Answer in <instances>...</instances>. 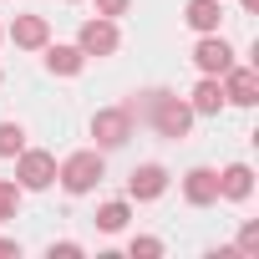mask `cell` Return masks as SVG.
<instances>
[{
  "label": "cell",
  "instance_id": "obj_1",
  "mask_svg": "<svg viewBox=\"0 0 259 259\" xmlns=\"http://www.w3.org/2000/svg\"><path fill=\"white\" fill-rule=\"evenodd\" d=\"M107 178V163H102V148H87V153H71L66 163H56V183L71 193V198H81V193H92L97 183Z\"/></svg>",
  "mask_w": 259,
  "mask_h": 259
},
{
  "label": "cell",
  "instance_id": "obj_2",
  "mask_svg": "<svg viewBox=\"0 0 259 259\" xmlns=\"http://www.w3.org/2000/svg\"><path fill=\"white\" fill-rule=\"evenodd\" d=\"M133 133H138V122H133V112H127V107H102V112H92V138H97L102 153L127 148V138H133Z\"/></svg>",
  "mask_w": 259,
  "mask_h": 259
},
{
  "label": "cell",
  "instance_id": "obj_3",
  "mask_svg": "<svg viewBox=\"0 0 259 259\" xmlns=\"http://www.w3.org/2000/svg\"><path fill=\"white\" fill-rule=\"evenodd\" d=\"M16 183H21V193H46L56 183V158L41 148H21L16 153Z\"/></svg>",
  "mask_w": 259,
  "mask_h": 259
},
{
  "label": "cell",
  "instance_id": "obj_4",
  "mask_svg": "<svg viewBox=\"0 0 259 259\" xmlns=\"http://www.w3.org/2000/svg\"><path fill=\"white\" fill-rule=\"evenodd\" d=\"M76 46H81V56L92 61H102V56H117V46H122V31H117V21H107V16H92V21H81V31H76Z\"/></svg>",
  "mask_w": 259,
  "mask_h": 259
},
{
  "label": "cell",
  "instance_id": "obj_5",
  "mask_svg": "<svg viewBox=\"0 0 259 259\" xmlns=\"http://www.w3.org/2000/svg\"><path fill=\"white\" fill-rule=\"evenodd\" d=\"M168 193V168L163 163H138L133 173H127V198L133 203H153Z\"/></svg>",
  "mask_w": 259,
  "mask_h": 259
},
{
  "label": "cell",
  "instance_id": "obj_6",
  "mask_svg": "<svg viewBox=\"0 0 259 259\" xmlns=\"http://www.w3.org/2000/svg\"><path fill=\"white\" fill-rule=\"evenodd\" d=\"M193 66H198L203 76H224V71L234 66V46H229L219 31H208V36H198V46H193Z\"/></svg>",
  "mask_w": 259,
  "mask_h": 259
},
{
  "label": "cell",
  "instance_id": "obj_7",
  "mask_svg": "<svg viewBox=\"0 0 259 259\" xmlns=\"http://www.w3.org/2000/svg\"><path fill=\"white\" fill-rule=\"evenodd\" d=\"M219 87H224V102H234V107H254L259 102V71L254 66H229L219 76Z\"/></svg>",
  "mask_w": 259,
  "mask_h": 259
},
{
  "label": "cell",
  "instance_id": "obj_8",
  "mask_svg": "<svg viewBox=\"0 0 259 259\" xmlns=\"http://www.w3.org/2000/svg\"><path fill=\"white\" fill-rule=\"evenodd\" d=\"M183 198H188L193 208L219 203V168H188V173H183Z\"/></svg>",
  "mask_w": 259,
  "mask_h": 259
},
{
  "label": "cell",
  "instance_id": "obj_9",
  "mask_svg": "<svg viewBox=\"0 0 259 259\" xmlns=\"http://www.w3.org/2000/svg\"><path fill=\"white\" fill-rule=\"evenodd\" d=\"M6 36H11L21 51H41V46L51 41V26H46V16H16Z\"/></svg>",
  "mask_w": 259,
  "mask_h": 259
},
{
  "label": "cell",
  "instance_id": "obj_10",
  "mask_svg": "<svg viewBox=\"0 0 259 259\" xmlns=\"http://www.w3.org/2000/svg\"><path fill=\"white\" fill-rule=\"evenodd\" d=\"M249 193H254V168H249V163H229V168L219 173V198L244 203Z\"/></svg>",
  "mask_w": 259,
  "mask_h": 259
},
{
  "label": "cell",
  "instance_id": "obj_11",
  "mask_svg": "<svg viewBox=\"0 0 259 259\" xmlns=\"http://www.w3.org/2000/svg\"><path fill=\"white\" fill-rule=\"evenodd\" d=\"M183 21H188V31H198V36L219 31V26H224V0H188V6H183Z\"/></svg>",
  "mask_w": 259,
  "mask_h": 259
},
{
  "label": "cell",
  "instance_id": "obj_12",
  "mask_svg": "<svg viewBox=\"0 0 259 259\" xmlns=\"http://www.w3.org/2000/svg\"><path fill=\"white\" fill-rule=\"evenodd\" d=\"M188 107H193V117H219V112L229 107V102H224V87H219V76H198V87H193Z\"/></svg>",
  "mask_w": 259,
  "mask_h": 259
},
{
  "label": "cell",
  "instance_id": "obj_13",
  "mask_svg": "<svg viewBox=\"0 0 259 259\" xmlns=\"http://www.w3.org/2000/svg\"><path fill=\"white\" fill-rule=\"evenodd\" d=\"M46 51V71L51 76H81V66H87V56H81V46H41Z\"/></svg>",
  "mask_w": 259,
  "mask_h": 259
},
{
  "label": "cell",
  "instance_id": "obj_14",
  "mask_svg": "<svg viewBox=\"0 0 259 259\" xmlns=\"http://www.w3.org/2000/svg\"><path fill=\"white\" fill-rule=\"evenodd\" d=\"M127 219H133V198H107V203L97 208V219H92V224H97L102 234H122V229H127Z\"/></svg>",
  "mask_w": 259,
  "mask_h": 259
},
{
  "label": "cell",
  "instance_id": "obj_15",
  "mask_svg": "<svg viewBox=\"0 0 259 259\" xmlns=\"http://www.w3.org/2000/svg\"><path fill=\"white\" fill-rule=\"evenodd\" d=\"M21 183L16 178H0V224H11V219H21Z\"/></svg>",
  "mask_w": 259,
  "mask_h": 259
},
{
  "label": "cell",
  "instance_id": "obj_16",
  "mask_svg": "<svg viewBox=\"0 0 259 259\" xmlns=\"http://www.w3.org/2000/svg\"><path fill=\"white\" fill-rule=\"evenodd\" d=\"M26 148V127L21 122H0V158H16Z\"/></svg>",
  "mask_w": 259,
  "mask_h": 259
},
{
  "label": "cell",
  "instance_id": "obj_17",
  "mask_svg": "<svg viewBox=\"0 0 259 259\" xmlns=\"http://www.w3.org/2000/svg\"><path fill=\"white\" fill-rule=\"evenodd\" d=\"M127 254H133V259H158V254H163V239H153V234H133V239H127Z\"/></svg>",
  "mask_w": 259,
  "mask_h": 259
},
{
  "label": "cell",
  "instance_id": "obj_18",
  "mask_svg": "<svg viewBox=\"0 0 259 259\" xmlns=\"http://www.w3.org/2000/svg\"><path fill=\"white\" fill-rule=\"evenodd\" d=\"M46 254H51V259H81V254H87V249H81V244H76V239H61V244H56V239H51V244H46Z\"/></svg>",
  "mask_w": 259,
  "mask_h": 259
},
{
  "label": "cell",
  "instance_id": "obj_19",
  "mask_svg": "<svg viewBox=\"0 0 259 259\" xmlns=\"http://www.w3.org/2000/svg\"><path fill=\"white\" fill-rule=\"evenodd\" d=\"M239 254H259V224H244L239 229V244H234Z\"/></svg>",
  "mask_w": 259,
  "mask_h": 259
},
{
  "label": "cell",
  "instance_id": "obj_20",
  "mask_svg": "<svg viewBox=\"0 0 259 259\" xmlns=\"http://www.w3.org/2000/svg\"><path fill=\"white\" fill-rule=\"evenodd\" d=\"M127 11H133V0H97V16H107V21H117Z\"/></svg>",
  "mask_w": 259,
  "mask_h": 259
},
{
  "label": "cell",
  "instance_id": "obj_21",
  "mask_svg": "<svg viewBox=\"0 0 259 259\" xmlns=\"http://www.w3.org/2000/svg\"><path fill=\"white\" fill-rule=\"evenodd\" d=\"M0 254H16L21 259V239H0Z\"/></svg>",
  "mask_w": 259,
  "mask_h": 259
},
{
  "label": "cell",
  "instance_id": "obj_22",
  "mask_svg": "<svg viewBox=\"0 0 259 259\" xmlns=\"http://www.w3.org/2000/svg\"><path fill=\"white\" fill-rule=\"evenodd\" d=\"M239 6H244V11H259V0H239Z\"/></svg>",
  "mask_w": 259,
  "mask_h": 259
},
{
  "label": "cell",
  "instance_id": "obj_23",
  "mask_svg": "<svg viewBox=\"0 0 259 259\" xmlns=\"http://www.w3.org/2000/svg\"><path fill=\"white\" fill-rule=\"evenodd\" d=\"M0 41H6V31H0Z\"/></svg>",
  "mask_w": 259,
  "mask_h": 259
}]
</instances>
